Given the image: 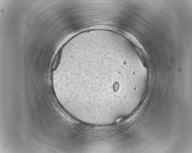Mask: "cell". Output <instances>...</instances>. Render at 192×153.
I'll use <instances>...</instances> for the list:
<instances>
[{
	"label": "cell",
	"mask_w": 192,
	"mask_h": 153,
	"mask_svg": "<svg viewBox=\"0 0 192 153\" xmlns=\"http://www.w3.org/2000/svg\"><path fill=\"white\" fill-rule=\"evenodd\" d=\"M62 53V48H61L55 55L52 63L51 69L52 71H55L57 68L60 60Z\"/></svg>",
	"instance_id": "obj_1"
}]
</instances>
